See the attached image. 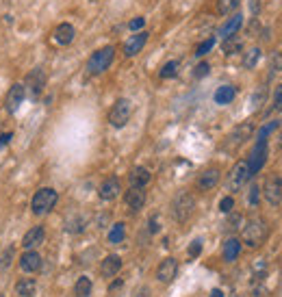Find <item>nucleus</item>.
Returning <instances> with one entry per match:
<instances>
[{
  "label": "nucleus",
  "mask_w": 282,
  "mask_h": 297,
  "mask_svg": "<svg viewBox=\"0 0 282 297\" xmlns=\"http://www.w3.org/2000/svg\"><path fill=\"white\" fill-rule=\"evenodd\" d=\"M260 193L265 195V200H267L271 206H278L282 202V178H280V176H276V174L267 176V180H265Z\"/></svg>",
  "instance_id": "39448f33"
},
{
  "label": "nucleus",
  "mask_w": 282,
  "mask_h": 297,
  "mask_svg": "<svg viewBox=\"0 0 282 297\" xmlns=\"http://www.w3.org/2000/svg\"><path fill=\"white\" fill-rule=\"evenodd\" d=\"M24 98H26V91H24V85H13L9 89L7 93V100H4V109H7L9 113H15L20 109V104L24 102Z\"/></svg>",
  "instance_id": "f8f14e48"
},
{
  "label": "nucleus",
  "mask_w": 282,
  "mask_h": 297,
  "mask_svg": "<svg viewBox=\"0 0 282 297\" xmlns=\"http://www.w3.org/2000/svg\"><path fill=\"white\" fill-rule=\"evenodd\" d=\"M193 208H195V200H193V195H189V193H180V195L176 197V200H174V206H172L174 219H176V222H187V219L191 217Z\"/></svg>",
  "instance_id": "423d86ee"
},
{
  "label": "nucleus",
  "mask_w": 282,
  "mask_h": 297,
  "mask_svg": "<svg viewBox=\"0 0 282 297\" xmlns=\"http://www.w3.org/2000/svg\"><path fill=\"white\" fill-rule=\"evenodd\" d=\"M258 59H260V48H249V50L246 52V57H243V68L252 70L254 65L258 63Z\"/></svg>",
  "instance_id": "c85d7f7f"
},
{
  "label": "nucleus",
  "mask_w": 282,
  "mask_h": 297,
  "mask_svg": "<svg viewBox=\"0 0 282 297\" xmlns=\"http://www.w3.org/2000/svg\"><path fill=\"white\" fill-rule=\"evenodd\" d=\"M252 133H254V124H249V122L239 124L230 133V137H228V148H237V146L246 144L249 137H252Z\"/></svg>",
  "instance_id": "9d476101"
},
{
  "label": "nucleus",
  "mask_w": 282,
  "mask_h": 297,
  "mask_svg": "<svg viewBox=\"0 0 282 297\" xmlns=\"http://www.w3.org/2000/svg\"><path fill=\"white\" fill-rule=\"evenodd\" d=\"M241 24H243V15L241 13H235L232 18H228L224 22V26L219 29V37H221V39H226V37L237 35L239 29H241Z\"/></svg>",
  "instance_id": "aec40b11"
},
{
  "label": "nucleus",
  "mask_w": 282,
  "mask_h": 297,
  "mask_svg": "<svg viewBox=\"0 0 282 297\" xmlns=\"http://www.w3.org/2000/svg\"><path fill=\"white\" fill-rule=\"evenodd\" d=\"M239 4H241V0H217V11L219 13H232Z\"/></svg>",
  "instance_id": "c756f323"
},
{
  "label": "nucleus",
  "mask_w": 282,
  "mask_h": 297,
  "mask_svg": "<svg viewBox=\"0 0 282 297\" xmlns=\"http://www.w3.org/2000/svg\"><path fill=\"white\" fill-rule=\"evenodd\" d=\"M241 48H243V41L239 39L237 35L226 37V39H224V43H221V50H224V54H235V52H241Z\"/></svg>",
  "instance_id": "a878e982"
},
{
  "label": "nucleus",
  "mask_w": 282,
  "mask_h": 297,
  "mask_svg": "<svg viewBox=\"0 0 282 297\" xmlns=\"http://www.w3.org/2000/svg\"><path fill=\"white\" fill-rule=\"evenodd\" d=\"M124 200H126V206L130 208V211L137 213L145 204V191L141 189V186H130V189L126 191V195H124Z\"/></svg>",
  "instance_id": "2eb2a0df"
},
{
  "label": "nucleus",
  "mask_w": 282,
  "mask_h": 297,
  "mask_svg": "<svg viewBox=\"0 0 282 297\" xmlns=\"http://www.w3.org/2000/svg\"><path fill=\"white\" fill-rule=\"evenodd\" d=\"M211 297H224V293H221L219 289H213V291H211Z\"/></svg>",
  "instance_id": "a18cd8bd"
},
{
  "label": "nucleus",
  "mask_w": 282,
  "mask_h": 297,
  "mask_svg": "<svg viewBox=\"0 0 282 297\" xmlns=\"http://www.w3.org/2000/svg\"><path fill=\"white\" fill-rule=\"evenodd\" d=\"M150 232H152V234L159 232V219H156V217H152V219H150Z\"/></svg>",
  "instance_id": "37998d69"
},
{
  "label": "nucleus",
  "mask_w": 282,
  "mask_h": 297,
  "mask_svg": "<svg viewBox=\"0 0 282 297\" xmlns=\"http://www.w3.org/2000/svg\"><path fill=\"white\" fill-rule=\"evenodd\" d=\"M235 96H237V87H232V85H221V87H217V91H215V102L217 104H230L232 100H235Z\"/></svg>",
  "instance_id": "b1692460"
},
{
  "label": "nucleus",
  "mask_w": 282,
  "mask_h": 297,
  "mask_svg": "<svg viewBox=\"0 0 282 297\" xmlns=\"http://www.w3.org/2000/svg\"><path fill=\"white\" fill-rule=\"evenodd\" d=\"M189 258H198L200 256V252H202V241L200 239H195V241H191V245H189Z\"/></svg>",
  "instance_id": "f704fd0d"
},
{
  "label": "nucleus",
  "mask_w": 282,
  "mask_h": 297,
  "mask_svg": "<svg viewBox=\"0 0 282 297\" xmlns=\"http://www.w3.org/2000/svg\"><path fill=\"white\" fill-rule=\"evenodd\" d=\"M148 37H150V33H145V31L133 35L126 43H124V54H126V57H135V54H139L141 50H143L145 43H148Z\"/></svg>",
  "instance_id": "4468645a"
},
{
  "label": "nucleus",
  "mask_w": 282,
  "mask_h": 297,
  "mask_svg": "<svg viewBox=\"0 0 282 297\" xmlns=\"http://www.w3.org/2000/svg\"><path fill=\"white\" fill-rule=\"evenodd\" d=\"M128 180H130V186H141V189H143L152 180V174L145 167H135L133 172L128 174Z\"/></svg>",
  "instance_id": "4be33fe9"
},
{
  "label": "nucleus",
  "mask_w": 282,
  "mask_h": 297,
  "mask_svg": "<svg viewBox=\"0 0 282 297\" xmlns=\"http://www.w3.org/2000/svg\"><path fill=\"white\" fill-rule=\"evenodd\" d=\"M119 287H122V280H115V282L108 287V291H115V289H119Z\"/></svg>",
  "instance_id": "c03bdc74"
},
{
  "label": "nucleus",
  "mask_w": 282,
  "mask_h": 297,
  "mask_svg": "<svg viewBox=\"0 0 282 297\" xmlns=\"http://www.w3.org/2000/svg\"><path fill=\"white\" fill-rule=\"evenodd\" d=\"M124 234H126V228H124V223H122V222H119V223H113L111 232H108V243H113V245L122 243V241H124Z\"/></svg>",
  "instance_id": "cd10ccee"
},
{
  "label": "nucleus",
  "mask_w": 282,
  "mask_h": 297,
  "mask_svg": "<svg viewBox=\"0 0 282 297\" xmlns=\"http://www.w3.org/2000/svg\"><path fill=\"white\" fill-rule=\"evenodd\" d=\"M20 267H22V271H26V273L39 271L41 269V256L37 254L35 250H26L20 258Z\"/></svg>",
  "instance_id": "f3484780"
},
{
  "label": "nucleus",
  "mask_w": 282,
  "mask_h": 297,
  "mask_svg": "<svg viewBox=\"0 0 282 297\" xmlns=\"http://www.w3.org/2000/svg\"><path fill=\"white\" fill-rule=\"evenodd\" d=\"M219 178H221V172H219L217 167L206 169V172L200 174V178H198V189H200V191H211L213 186H217Z\"/></svg>",
  "instance_id": "a211bd4d"
},
{
  "label": "nucleus",
  "mask_w": 282,
  "mask_h": 297,
  "mask_svg": "<svg viewBox=\"0 0 282 297\" xmlns=\"http://www.w3.org/2000/svg\"><path fill=\"white\" fill-rule=\"evenodd\" d=\"M11 139H13V135H11V133H2V135H0V146H7Z\"/></svg>",
  "instance_id": "79ce46f5"
},
{
  "label": "nucleus",
  "mask_w": 282,
  "mask_h": 297,
  "mask_svg": "<svg viewBox=\"0 0 282 297\" xmlns=\"http://www.w3.org/2000/svg\"><path fill=\"white\" fill-rule=\"evenodd\" d=\"M271 68H274L276 72H282V50L271 57Z\"/></svg>",
  "instance_id": "58836bf2"
},
{
  "label": "nucleus",
  "mask_w": 282,
  "mask_h": 297,
  "mask_svg": "<svg viewBox=\"0 0 282 297\" xmlns=\"http://www.w3.org/2000/svg\"><path fill=\"white\" fill-rule=\"evenodd\" d=\"M113 59H115V48H113V46L100 48V50H96V52L89 57V61H87V72H89L91 76L106 72V70L111 68Z\"/></svg>",
  "instance_id": "f03ea898"
},
{
  "label": "nucleus",
  "mask_w": 282,
  "mask_h": 297,
  "mask_svg": "<svg viewBox=\"0 0 282 297\" xmlns=\"http://www.w3.org/2000/svg\"><path fill=\"white\" fill-rule=\"evenodd\" d=\"M11 258H13V250L9 247V250L4 252V256L0 258V271H7V269L11 267Z\"/></svg>",
  "instance_id": "c9c22d12"
},
{
  "label": "nucleus",
  "mask_w": 282,
  "mask_h": 297,
  "mask_svg": "<svg viewBox=\"0 0 282 297\" xmlns=\"http://www.w3.org/2000/svg\"><path fill=\"white\" fill-rule=\"evenodd\" d=\"M278 126H280V122H278V119H276V122H269L267 126H263V128L258 130V139H267V137H269V133H274V130L278 128Z\"/></svg>",
  "instance_id": "473e14b6"
},
{
  "label": "nucleus",
  "mask_w": 282,
  "mask_h": 297,
  "mask_svg": "<svg viewBox=\"0 0 282 297\" xmlns=\"http://www.w3.org/2000/svg\"><path fill=\"white\" fill-rule=\"evenodd\" d=\"M247 202L252 206H258V202H260V189H258V185H252V189H249V195H247Z\"/></svg>",
  "instance_id": "72a5a7b5"
},
{
  "label": "nucleus",
  "mask_w": 282,
  "mask_h": 297,
  "mask_svg": "<svg viewBox=\"0 0 282 297\" xmlns=\"http://www.w3.org/2000/svg\"><path fill=\"white\" fill-rule=\"evenodd\" d=\"M213 46H215V37H209V39L202 41L198 48H195V57H204V54H209Z\"/></svg>",
  "instance_id": "2f4dec72"
},
{
  "label": "nucleus",
  "mask_w": 282,
  "mask_h": 297,
  "mask_svg": "<svg viewBox=\"0 0 282 297\" xmlns=\"http://www.w3.org/2000/svg\"><path fill=\"white\" fill-rule=\"evenodd\" d=\"M59 202V193L50 186H43L39 189L35 195H33V202H31V208L35 215H48Z\"/></svg>",
  "instance_id": "7ed1b4c3"
},
{
  "label": "nucleus",
  "mask_w": 282,
  "mask_h": 297,
  "mask_svg": "<svg viewBox=\"0 0 282 297\" xmlns=\"http://www.w3.org/2000/svg\"><path fill=\"white\" fill-rule=\"evenodd\" d=\"M249 178H252V176H249V165H247V161H239L235 167H232L230 176H228V189H230V191H239Z\"/></svg>",
  "instance_id": "1a4fd4ad"
},
{
  "label": "nucleus",
  "mask_w": 282,
  "mask_h": 297,
  "mask_svg": "<svg viewBox=\"0 0 282 297\" xmlns=\"http://www.w3.org/2000/svg\"><path fill=\"white\" fill-rule=\"evenodd\" d=\"M209 72H211V65H209V63H200L198 68H195L193 76H195V78H204V76L209 74Z\"/></svg>",
  "instance_id": "4c0bfd02"
},
{
  "label": "nucleus",
  "mask_w": 282,
  "mask_h": 297,
  "mask_svg": "<svg viewBox=\"0 0 282 297\" xmlns=\"http://www.w3.org/2000/svg\"><path fill=\"white\" fill-rule=\"evenodd\" d=\"M35 289H37L35 280H33V278H24V280H20V282H18L15 293H18L20 297H33V295H35Z\"/></svg>",
  "instance_id": "393cba45"
},
{
  "label": "nucleus",
  "mask_w": 282,
  "mask_h": 297,
  "mask_svg": "<svg viewBox=\"0 0 282 297\" xmlns=\"http://www.w3.org/2000/svg\"><path fill=\"white\" fill-rule=\"evenodd\" d=\"M143 24H145V20H143V18H135L128 26H130V31H139V29H143Z\"/></svg>",
  "instance_id": "a19ab883"
},
{
  "label": "nucleus",
  "mask_w": 282,
  "mask_h": 297,
  "mask_svg": "<svg viewBox=\"0 0 282 297\" xmlns=\"http://www.w3.org/2000/svg\"><path fill=\"white\" fill-rule=\"evenodd\" d=\"M239 254H241V241L232 236V239H228L224 243V260L226 262H235L239 258Z\"/></svg>",
  "instance_id": "5701e85b"
},
{
  "label": "nucleus",
  "mask_w": 282,
  "mask_h": 297,
  "mask_svg": "<svg viewBox=\"0 0 282 297\" xmlns=\"http://www.w3.org/2000/svg\"><path fill=\"white\" fill-rule=\"evenodd\" d=\"M232 208H235V200H232L230 195H226L224 200L219 202V211H221V213H230Z\"/></svg>",
  "instance_id": "e433bc0d"
},
{
  "label": "nucleus",
  "mask_w": 282,
  "mask_h": 297,
  "mask_svg": "<svg viewBox=\"0 0 282 297\" xmlns=\"http://www.w3.org/2000/svg\"><path fill=\"white\" fill-rule=\"evenodd\" d=\"M274 104H276V109L282 113V85H278L276 91H274Z\"/></svg>",
  "instance_id": "ea45409f"
},
{
  "label": "nucleus",
  "mask_w": 282,
  "mask_h": 297,
  "mask_svg": "<svg viewBox=\"0 0 282 297\" xmlns=\"http://www.w3.org/2000/svg\"><path fill=\"white\" fill-rule=\"evenodd\" d=\"M43 87H46V72L41 68H35L31 70L29 76H26V85H24V91L29 93L31 98H39Z\"/></svg>",
  "instance_id": "6e6552de"
},
{
  "label": "nucleus",
  "mask_w": 282,
  "mask_h": 297,
  "mask_svg": "<svg viewBox=\"0 0 282 297\" xmlns=\"http://www.w3.org/2000/svg\"><path fill=\"white\" fill-rule=\"evenodd\" d=\"M130 115H133V102L126 100V98H119V100L113 104L111 113H108V122H111L113 128H124L128 124Z\"/></svg>",
  "instance_id": "20e7f679"
},
{
  "label": "nucleus",
  "mask_w": 282,
  "mask_h": 297,
  "mask_svg": "<svg viewBox=\"0 0 282 297\" xmlns=\"http://www.w3.org/2000/svg\"><path fill=\"white\" fill-rule=\"evenodd\" d=\"M43 239H46V232H43L41 225H33L29 232L24 234V239H22V247L24 250H35L37 245L43 243Z\"/></svg>",
  "instance_id": "dca6fc26"
},
{
  "label": "nucleus",
  "mask_w": 282,
  "mask_h": 297,
  "mask_svg": "<svg viewBox=\"0 0 282 297\" xmlns=\"http://www.w3.org/2000/svg\"><path fill=\"white\" fill-rule=\"evenodd\" d=\"M119 269H122V258L115 256V254H111V256H106L105 260H102L100 273L105 278H115L117 273H119Z\"/></svg>",
  "instance_id": "6ab92c4d"
},
{
  "label": "nucleus",
  "mask_w": 282,
  "mask_h": 297,
  "mask_svg": "<svg viewBox=\"0 0 282 297\" xmlns=\"http://www.w3.org/2000/svg\"><path fill=\"white\" fill-rule=\"evenodd\" d=\"M139 297H150V291L148 289H141L139 291Z\"/></svg>",
  "instance_id": "49530a36"
},
{
  "label": "nucleus",
  "mask_w": 282,
  "mask_h": 297,
  "mask_svg": "<svg viewBox=\"0 0 282 297\" xmlns=\"http://www.w3.org/2000/svg\"><path fill=\"white\" fill-rule=\"evenodd\" d=\"M265 161H267V139H256V146H254L252 154L247 158V165H249V176L258 174L263 169Z\"/></svg>",
  "instance_id": "0eeeda50"
},
{
  "label": "nucleus",
  "mask_w": 282,
  "mask_h": 297,
  "mask_svg": "<svg viewBox=\"0 0 282 297\" xmlns=\"http://www.w3.org/2000/svg\"><path fill=\"white\" fill-rule=\"evenodd\" d=\"M176 74H178V61H170V63H165V65L161 68V72H159L161 78H174Z\"/></svg>",
  "instance_id": "7c9ffc66"
},
{
  "label": "nucleus",
  "mask_w": 282,
  "mask_h": 297,
  "mask_svg": "<svg viewBox=\"0 0 282 297\" xmlns=\"http://www.w3.org/2000/svg\"><path fill=\"white\" fill-rule=\"evenodd\" d=\"M74 35H76V31H74V26L72 24H59L57 29H54V41L57 43H61V46H68V43H72L74 41Z\"/></svg>",
  "instance_id": "412c9836"
},
{
  "label": "nucleus",
  "mask_w": 282,
  "mask_h": 297,
  "mask_svg": "<svg viewBox=\"0 0 282 297\" xmlns=\"http://www.w3.org/2000/svg\"><path fill=\"white\" fill-rule=\"evenodd\" d=\"M119 191H122L119 178H115V176H111V178H106L105 183L100 185V189H98V195H100V200L111 202V200H115V197L119 195Z\"/></svg>",
  "instance_id": "ddd939ff"
},
{
  "label": "nucleus",
  "mask_w": 282,
  "mask_h": 297,
  "mask_svg": "<svg viewBox=\"0 0 282 297\" xmlns=\"http://www.w3.org/2000/svg\"><path fill=\"white\" fill-rule=\"evenodd\" d=\"M267 236H269V225H267L265 219H260V217L249 219L247 225L241 232V239L247 247H260L265 241H267Z\"/></svg>",
  "instance_id": "f257e3e1"
},
{
  "label": "nucleus",
  "mask_w": 282,
  "mask_h": 297,
  "mask_svg": "<svg viewBox=\"0 0 282 297\" xmlns=\"http://www.w3.org/2000/svg\"><path fill=\"white\" fill-rule=\"evenodd\" d=\"M74 293H76V297H89L91 295V280L87 276H80L78 282L74 284Z\"/></svg>",
  "instance_id": "bb28decb"
},
{
  "label": "nucleus",
  "mask_w": 282,
  "mask_h": 297,
  "mask_svg": "<svg viewBox=\"0 0 282 297\" xmlns=\"http://www.w3.org/2000/svg\"><path fill=\"white\" fill-rule=\"evenodd\" d=\"M176 271H178V260L170 256V258H165V260H161L159 269H156V278H159V282L167 284L176 278Z\"/></svg>",
  "instance_id": "9b49d317"
}]
</instances>
